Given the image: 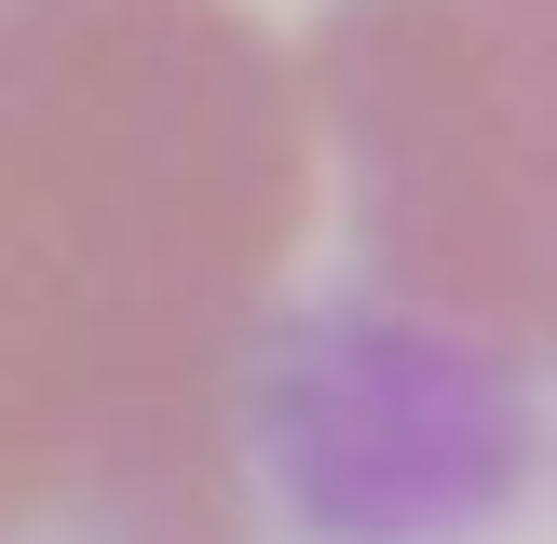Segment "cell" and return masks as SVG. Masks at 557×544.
I'll list each match as a JSON object with an SVG mask.
<instances>
[{
  "mask_svg": "<svg viewBox=\"0 0 557 544\" xmlns=\"http://www.w3.org/2000/svg\"><path fill=\"white\" fill-rule=\"evenodd\" d=\"M368 177V368H422V408L504 422L544 326V109L531 14L354 0L313 54Z\"/></svg>",
  "mask_w": 557,
  "mask_h": 544,
  "instance_id": "7a4b0ae2",
  "label": "cell"
},
{
  "mask_svg": "<svg viewBox=\"0 0 557 544\" xmlns=\"http://www.w3.org/2000/svg\"><path fill=\"white\" fill-rule=\"evenodd\" d=\"M313 82L232 0H0V544H245Z\"/></svg>",
  "mask_w": 557,
  "mask_h": 544,
  "instance_id": "6da1fadb",
  "label": "cell"
}]
</instances>
